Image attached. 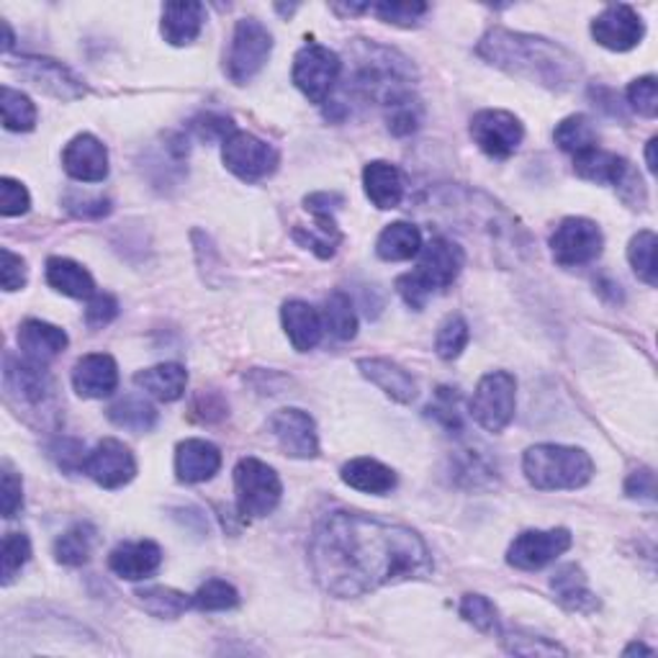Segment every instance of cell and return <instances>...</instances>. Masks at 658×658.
<instances>
[{
    "mask_svg": "<svg viewBox=\"0 0 658 658\" xmlns=\"http://www.w3.org/2000/svg\"><path fill=\"white\" fill-rule=\"evenodd\" d=\"M308 564L332 597H363L433 571V556L417 533L361 512L324 515L308 540Z\"/></svg>",
    "mask_w": 658,
    "mask_h": 658,
    "instance_id": "1",
    "label": "cell"
},
{
    "mask_svg": "<svg viewBox=\"0 0 658 658\" xmlns=\"http://www.w3.org/2000/svg\"><path fill=\"white\" fill-rule=\"evenodd\" d=\"M476 52L494 68L523 78L548 91H571L581 80V64L576 57L550 39L519 34L509 29L486 31Z\"/></svg>",
    "mask_w": 658,
    "mask_h": 658,
    "instance_id": "2",
    "label": "cell"
},
{
    "mask_svg": "<svg viewBox=\"0 0 658 658\" xmlns=\"http://www.w3.org/2000/svg\"><path fill=\"white\" fill-rule=\"evenodd\" d=\"M523 470L535 489L564 492L587 486L595 476V463L581 448L543 443L525 453Z\"/></svg>",
    "mask_w": 658,
    "mask_h": 658,
    "instance_id": "3",
    "label": "cell"
},
{
    "mask_svg": "<svg viewBox=\"0 0 658 658\" xmlns=\"http://www.w3.org/2000/svg\"><path fill=\"white\" fill-rule=\"evenodd\" d=\"M463 265H466V255H463V250L456 245V242L435 237L429 245L419 250L417 271L406 273L396 281V291L402 294L406 306L417 308L419 312L435 291L453 286V281L460 275Z\"/></svg>",
    "mask_w": 658,
    "mask_h": 658,
    "instance_id": "4",
    "label": "cell"
},
{
    "mask_svg": "<svg viewBox=\"0 0 658 658\" xmlns=\"http://www.w3.org/2000/svg\"><path fill=\"white\" fill-rule=\"evenodd\" d=\"M234 492L242 517L260 519L279 507L283 484L267 463L257 458H242L234 468Z\"/></svg>",
    "mask_w": 658,
    "mask_h": 658,
    "instance_id": "5",
    "label": "cell"
},
{
    "mask_svg": "<svg viewBox=\"0 0 658 658\" xmlns=\"http://www.w3.org/2000/svg\"><path fill=\"white\" fill-rule=\"evenodd\" d=\"M273 52V37L257 19L237 21L232 34L230 52H226L224 72L232 83L245 85L265 68Z\"/></svg>",
    "mask_w": 658,
    "mask_h": 658,
    "instance_id": "6",
    "label": "cell"
},
{
    "mask_svg": "<svg viewBox=\"0 0 658 658\" xmlns=\"http://www.w3.org/2000/svg\"><path fill=\"white\" fill-rule=\"evenodd\" d=\"M517 404V381L507 371H494L478 381L474 399H470V417L482 425L486 433H502L512 417Z\"/></svg>",
    "mask_w": 658,
    "mask_h": 658,
    "instance_id": "7",
    "label": "cell"
},
{
    "mask_svg": "<svg viewBox=\"0 0 658 658\" xmlns=\"http://www.w3.org/2000/svg\"><path fill=\"white\" fill-rule=\"evenodd\" d=\"M605 237L603 230L584 216H568L556 226L550 237V253L564 267H579L603 255Z\"/></svg>",
    "mask_w": 658,
    "mask_h": 658,
    "instance_id": "8",
    "label": "cell"
},
{
    "mask_svg": "<svg viewBox=\"0 0 658 658\" xmlns=\"http://www.w3.org/2000/svg\"><path fill=\"white\" fill-rule=\"evenodd\" d=\"M343 62L327 47L308 42L294 57V83L312 103H324L335 88Z\"/></svg>",
    "mask_w": 658,
    "mask_h": 658,
    "instance_id": "9",
    "label": "cell"
},
{
    "mask_svg": "<svg viewBox=\"0 0 658 658\" xmlns=\"http://www.w3.org/2000/svg\"><path fill=\"white\" fill-rule=\"evenodd\" d=\"M222 160L230 173H234L240 181L245 183H257L263 178L273 175L275 168H279V152H275L271 144L257 140L255 134L250 132H234L230 140L222 142Z\"/></svg>",
    "mask_w": 658,
    "mask_h": 658,
    "instance_id": "10",
    "label": "cell"
},
{
    "mask_svg": "<svg viewBox=\"0 0 658 658\" xmlns=\"http://www.w3.org/2000/svg\"><path fill=\"white\" fill-rule=\"evenodd\" d=\"M470 136H474L478 150L489 154V158L505 160L519 150V144L525 140V129L515 113L486 109L478 111L474 121H470Z\"/></svg>",
    "mask_w": 658,
    "mask_h": 658,
    "instance_id": "11",
    "label": "cell"
},
{
    "mask_svg": "<svg viewBox=\"0 0 658 658\" xmlns=\"http://www.w3.org/2000/svg\"><path fill=\"white\" fill-rule=\"evenodd\" d=\"M571 548V533L566 527H554V530H527L517 535L507 550V564L519 568V571H538L548 566L550 560L564 556Z\"/></svg>",
    "mask_w": 658,
    "mask_h": 658,
    "instance_id": "12",
    "label": "cell"
},
{
    "mask_svg": "<svg viewBox=\"0 0 658 658\" xmlns=\"http://www.w3.org/2000/svg\"><path fill=\"white\" fill-rule=\"evenodd\" d=\"M3 384L8 399L19 402V406H44L54 392L50 373L42 363L29 361V357H13L11 353L6 355L3 363Z\"/></svg>",
    "mask_w": 658,
    "mask_h": 658,
    "instance_id": "13",
    "label": "cell"
},
{
    "mask_svg": "<svg viewBox=\"0 0 658 658\" xmlns=\"http://www.w3.org/2000/svg\"><path fill=\"white\" fill-rule=\"evenodd\" d=\"M646 34L644 21L632 11L630 6L617 3L607 6L603 13L591 21V37L599 47H605L609 52H630L632 47L640 44V39Z\"/></svg>",
    "mask_w": 658,
    "mask_h": 658,
    "instance_id": "14",
    "label": "cell"
},
{
    "mask_svg": "<svg viewBox=\"0 0 658 658\" xmlns=\"http://www.w3.org/2000/svg\"><path fill=\"white\" fill-rule=\"evenodd\" d=\"M83 470L103 489H121L134 478L136 460L124 443L105 437L88 453Z\"/></svg>",
    "mask_w": 658,
    "mask_h": 658,
    "instance_id": "15",
    "label": "cell"
},
{
    "mask_svg": "<svg viewBox=\"0 0 658 658\" xmlns=\"http://www.w3.org/2000/svg\"><path fill=\"white\" fill-rule=\"evenodd\" d=\"M281 451L291 458H316L320 437H316L314 419L302 409H279L267 422Z\"/></svg>",
    "mask_w": 658,
    "mask_h": 658,
    "instance_id": "16",
    "label": "cell"
},
{
    "mask_svg": "<svg viewBox=\"0 0 658 658\" xmlns=\"http://www.w3.org/2000/svg\"><path fill=\"white\" fill-rule=\"evenodd\" d=\"M19 62L21 75L31 80V85H37L39 91L60 101H75L85 95V85L62 62L47 60V57H21Z\"/></svg>",
    "mask_w": 658,
    "mask_h": 658,
    "instance_id": "17",
    "label": "cell"
},
{
    "mask_svg": "<svg viewBox=\"0 0 658 658\" xmlns=\"http://www.w3.org/2000/svg\"><path fill=\"white\" fill-rule=\"evenodd\" d=\"M62 168L80 183H101L109 178V150L93 134H78L62 152Z\"/></svg>",
    "mask_w": 658,
    "mask_h": 658,
    "instance_id": "18",
    "label": "cell"
},
{
    "mask_svg": "<svg viewBox=\"0 0 658 658\" xmlns=\"http://www.w3.org/2000/svg\"><path fill=\"white\" fill-rule=\"evenodd\" d=\"M72 386L83 399H103L119 386V365L111 355L93 353L80 357L72 368Z\"/></svg>",
    "mask_w": 658,
    "mask_h": 658,
    "instance_id": "19",
    "label": "cell"
},
{
    "mask_svg": "<svg viewBox=\"0 0 658 658\" xmlns=\"http://www.w3.org/2000/svg\"><path fill=\"white\" fill-rule=\"evenodd\" d=\"M162 564V550L152 540H136V543H121L111 550L109 568L121 579L140 581L148 579L158 571Z\"/></svg>",
    "mask_w": 658,
    "mask_h": 658,
    "instance_id": "20",
    "label": "cell"
},
{
    "mask_svg": "<svg viewBox=\"0 0 658 658\" xmlns=\"http://www.w3.org/2000/svg\"><path fill=\"white\" fill-rule=\"evenodd\" d=\"M222 468V453L209 441H185L175 451V474L183 484H201L214 478Z\"/></svg>",
    "mask_w": 658,
    "mask_h": 658,
    "instance_id": "21",
    "label": "cell"
},
{
    "mask_svg": "<svg viewBox=\"0 0 658 658\" xmlns=\"http://www.w3.org/2000/svg\"><path fill=\"white\" fill-rule=\"evenodd\" d=\"M357 368L371 384H376L386 396H392L394 402L412 404L417 399V381L402 365L384 361V357H363V361H357Z\"/></svg>",
    "mask_w": 658,
    "mask_h": 658,
    "instance_id": "22",
    "label": "cell"
},
{
    "mask_svg": "<svg viewBox=\"0 0 658 658\" xmlns=\"http://www.w3.org/2000/svg\"><path fill=\"white\" fill-rule=\"evenodd\" d=\"M203 21H206V8L196 0H181V3H168L162 8V37L168 44L185 47L196 42Z\"/></svg>",
    "mask_w": 658,
    "mask_h": 658,
    "instance_id": "23",
    "label": "cell"
},
{
    "mask_svg": "<svg viewBox=\"0 0 658 658\" xmlns=\"http://www.w3.org/2000/svg\"><path fill=\"white\" fill-rule=\"evenodd\" d=\"M281 320L291 345H294L298 353H308L320 345V340L324 335V322L322 314L316 312L314 306H308L306 302H288L281 308Z\"/></svg>",
    "mask_w": 658,
    "mask_h": 658,
    "instance_id": "24",
    "label": "cell"
},
{
    "mask_svg": "<svg viewBox=\"0 0 658 658\" xmlns=\"http://www.w3.org/2000/svg\"><path fill=\"white\" fill-rule=\"evenodd\" d=\"M68 343L70 340L64 335V330L42 320L23 322L19 330V347L23 357H29V361L42 363V365L60 355L64 347H68Z\"/></svg>",
    "mask_w": 658,
    "mask_h": 658,
    "instance_id": "25",
    "label": "cell"
},
{
    "mask_svg": "<svg viewBox=\"0 0 658 658\" xmlns=\"http://www.w3.org/2000/svg\"><path fill=\"white\" fill-rule=\"evenodd\" d=\"M365 196L376 209H396L404 199V178L392 162L376 160L363 170Z\"/></svg>",
    "mask_w": 658,
    "mask_h": 658,
    "instance_id": "26",
    "label": "cell"
},
{
    "mask_svg": "<svg viewBox=\"0 0 658 658\" xmlns=\"http://www.w3.org/2000/svg\"><path fill=\"white\" fill-rule=\"evenodd\" d=\"M574 170L584 181L599 183V185H615L620 189L625 175L630 173V165L615 152H605L599 148H591L581 154H574Z\"/></svg>",
    "mask_w": 658,
    "mask_h": 658,
    "instance_id": "27",
    "label": "cell"
},
{
    "mask_svg": "<svg viewBox=\"0 0 658 658\" xmlns=\"http://www.w3.org/2000/svg\"><path fill=\"white\" fill-rule=\"evenodd\" d=\"M134 384L140 386L144 394L154 396L158 402H178L185 394L189 373L178 363H162L136 373Z\"/></svg>",
    "mask_w": 658,
    "mask_h": 658,
    "instance_id": "28",
    "label": "cell"
},
{
    "mask_svg": "<svg viewBox=\"0 0 658 658\" xmlns=\"http://www.w3.org/2000/svg\"><path fill=\"white\" fill-rule=\"evenodd\" d=\"M550 587H554L558 603L566 609H571V613H595L599 607L597 597L591 595L587 584V576H584L579 566H560L554 574V579H550Z\"/></svg>",
    "mask_w": 658,
    "mask_h": 658,
    "instance_id": "29",
    "label": "cell"
},
{
    "mask_svg": "<svg viewBox=\"0 0 658 658\" xmlns=\"http://www.w3.org/2000/svg\"><path fill=\"white\" fill-rule=\"evenodd\" d=\"M47 283L60 294L70 298H93L95 283L93 275L83 265L68 257H50L47 260Z\"/></svg>",
    "mask_w": 658,
    "mask_h": 658,
    "instance_id": "30",
    "label": "cell"
},
{
    "mask_svg": "<svg viewBox=\"0 0 658 658\" xmlns=\"http://www.w3.org/2000/svg\"><path fill=\"white\" fill-rule=\"evenodd\" d=\"M343 482L355 492L388 494L396 486V474L376 458H353L343 466Z\"/></svg>",
    "mask_w": 658,
    "mask_h": 658,
    "instance_id": "31",
    "label": "cell"
},
{
    "mask_svg": "<svg viewBox=\"0 0 658 658\" xmlns=\"http://www.w3.org/2000/svg\"><path fill=\"white\" fill-rule=\"evenodd\" d=\"M422 250V232L409 222L388 224L376 242V253L388 263H402V260L417 257Z\"/></svg>",
    "mask_w": 658,
    "mask_h": 658,
    "instance_id": "32",
    "label": "cell"
},
{
    "mask_svg": "<svg viewBox=\"0 0 658 658\" xmlns=\"http://www.w3.org/2000/svg\"><path fill=\"white\" fill-rule=\"evenodd\" d=\"M109 419L129 433H150L158 425V409L140 396H124L109 406Z\"/></svg>",
    "mask_w": 658,
    "mask_h": 658,
    "instance_id": "33",
    "label": "cell"
},
{
    "mask_svg": "<svg viewBox=\"0 0 658 658\" xmlns=\"http://www.w3.org/2000/svg\"><path fill=\"white\" fill-rule=\"evenodd\" d=\"M95 543V530L88 523L72 525L70 530H64L54 543V556L64 566H83L91 558Z\"/></svg>",
    "mask_w": 658,
    "mask_h": 658,
    "instance_id": "34",
    "label": "cell"
},
{
    "mask_svg": "<svg viewBox=\"0 0 658 658\" xmlns=\"http://www.w3.org/2000/svg\"><path fill=\"white\" fill-rule=\"evenodd\" d=\"M322 322L330 335H335L337 340H353L357 332V316L351 296L343 294V291L330 294L327 302H324Z\"/></svg>",
    "mask_w": 658,
    "mask_h": 658,
    "instance_id": "35",
    "label": "cell"
},
{
    "mask_svg": "<svg viewBox=\"0 0 658 658\" xmlns=\"http://www.w3.org/2000/svg\"><path fill=\"white\" fill-rule=\"evenodd\" d=\"M554 140L564 152L581 154L591 148H597V129L587 117L576 113V117H568L560 121L554 132Z\"/></svg>",
    "mask_w": 658,
    "mask_h": 658,
    "instance_id": "36",
    "label": "cell"
},
{
    "mask_svg": "<svg viewBox=\"0 0 658 658\" xmlns=\"http://www.w3.org/2000/svg\"><path fill=\"white\" fill-rule=\"evenodd\" d=\"M136 597H140L142 607L148 609L150 615L160 617V620H175V617H181L185 609L193 605L191 597H185L183 591L170 589V587L142 589L136 591Z\"/></svg>",
    "mask_w": 658,
    "mask_h": 658,
    "instance_id": "37",
    "label": "cell"
},
{
    "mask_svg": "<svg viewBox=\"0 0 658 658\" xmlns=\"http://www.w3.org/2000/svg\"><path fill=\"white\" fill-rule=\"evenodd\" d=\"M0 109H3V126L8 132H31L37 126V105L21 91L3 85Z\"/></svg>",
    "mask_w": 658,
    "mask_h": 658,
    "instance_id": "38",
    "label": "cell"
},
{
    "mask_svg": "<svg viewBox=\"0 0 658 658\" xmlns=\"http://www.w3.org/2000/svg\"><path fill=\"white\" fill-rule=\"evenodd\" d=\"M294 234H296V240L302 242L304 247H308L312 253H316L324 260L335 255L340 240H343V237H340L337 224H335V219H332V216H314V226H308V230L298 226Z\"/></svg>",
    "mask_w": 658,
    "mask_h": 658,
    "instance_id": "39",
    "label": "cell"
},
{
    "mask_svg": "<svg viewBox=\"0 0 658 658\" xmlns=\"http://www.w3.org/2000/svg\"><path fill=\"white\" fill-rule=\"evenodd\" d=\"M656 234L651 230H644L630 240L628 247V260L632 271H636L638 279L648 283V286H656Z\"/></svg>",
    "mask_w": 658,
    "mask_h": 658,
    "instance_id": "40",
    "label": "cell"
},
{
    "mask_svg": "<svg viewBox=\"0 0 658 658\" xmlns=\"http://www.w3.org/2000/svg\"><path fill=\"white\" fill-rule=\"evenodd\" d=\"M191 599H193V607L201 609V613H224V609H232L240 605L237 589L224 579L206 581Z\"/></svg>",
    "mask_w": 658,
    "mask_h": 658,
    "instance_id": "41",
    "label": "cell"
},
{
    "mask_svg": "<svg viewBox=\"0 0 658 658\" xmlns=\"http://www.w3.org/2000/svg\"><path fill=\"white\" fill-rule=\"evenodd\" d=\"M468 337H470V332H468L466 320H463V316H458V314H453L441 324V330H437L435 351L443 357V361H456V357L466 351Z\"/></svg>",
    "mask_w": 658,
    "mask_h": 658,
    "instance_id": "42",
    "label": "cell"
},
{
    "mask_svg": "<svg viewBox=\"0 0 658 658\" xmlns=\"http://www.w3.org/2000/svg\"><path fill=\"white\" fill-rule=\"evenodd\" d=\"M31 558V543L23 533H8L3 538V550H0V564H3V584L8 587L23 566H27V560Z\"/></svg>",
    "mask_w": 658,
    "mask_h": 658,
    "instance_id": "43",
    "label": "cell"
},
{
    "mask_svg": "<svg viewBox=\"0 0 658 658\" xmlns=\"http://www.w3.org/2000/svg\"><path fill=\"white\" fill-rule=\"evenodd\" d=\"M371 13H376L381 21L386 23H394V27H417L422 16H425L429 8L427 3H417V0H412V3H399V0H386V3H371L368 6Z\"/></svg>",
    "mask_w": 658,
    "mask_h": 658,
    "instance_id": "44",
    "label": "cell"
},
{
    "mask_svg": "<svg viewBox=\"0 0 658 658\" xmlns=\"http://www.w3.org/2000/svg\"><path fill=\"white\" fill-rule=\"evenodd\" d=\"M460 617L474 625L482 632H497L499 630V613L492 599L484 595H466L460 603Z\"/></svg>",
    "mask_w": 658,
    "mask_h": 658,
    "instance_id": "45",
    "label": "cell"
},
{
    "mask_svg": "<svg viewBox=\"0 0 658 658\" xmlns=\"http://www.w3.org/2000/svg\"><path fill=\"white\" fill-rule=\"evenodd\" d=\"M386 109H388V129H392L396 136L417 132L422 121V105L417 103V99H412V93L404 95L399 101L388 103Z\"/></svg>",
    "mask_w": 658,
    "mask_h": 658,
    "instance_id": "46",
    "label": "cell"
},
{
    "mask_svg": "<svg viewBox=\"0 0 658 658\" xmlns=\"http://www.w3.org/2000/svg\"><path fill=\"white\" fill-rule=\"evenodd\" d=\"M628 103L636 109L640 117L654 119L658 113V83L654 75L632 80L628 88Z\"/></svg>",
    "mask_w": 658,
    "mask_h": 658,
    "instance_id": "47",
    "label": "cell"
},
{
    "mask_svg": "<svg viewBox=\"0 0 658 658\" xmlns=\"http://www.w3.org/2000/svg\"><path fill=\"white\" fill-rule=\"evenodd\" d=\"M29 206H31V196L27 185L13 181V178H3V181H0V214L21 216L27 214Z\"/></svg>",
    "mask_w": 658,
    "mask_h": 658,
    "instance_id": "48",
    "label": "cell"
},
{
    "mask_svg": "<svg viewBox=\"0 0 658 658\" xmlns=\"http://www.w3.org/2000/svg\"><path fill=\"white\" fill-rule=\"evenodd\" d=\"M427 412H433L437 422H443V427L456 429L460 433V414H458V394H453L451 388H437V399Z\"/></svg>",
    "mask_w": 658,
    "mask_h": 658,
    "instance_id": "49",
    "label": "cell"
},
{
    "mask_svg": "<svg viewBox=\"0 0 658 658\" xmlns=\"http://www.w3.org/2000/svg\"><path fill=\"white\" fill-rule=\"evenodd\" d=\"M193 129H196V134L206 142H211V140L226 142L234 132H237V129H234V124H232V119L219 117V113H203V117L193 121Z\"/></svg>",
    "mask_w": 658,
    "mask_h": 658,
    "instance_id": "50",
    "label": "cell"
},
{
    "mask_svg": "<svg viewBox=\"0 0 658 658\" xmlns=\"http://www.w3.org/2000/svg\"><path fill=\"white\" fill-rule=\"evenodd\" d=\"M117 314H119L117 298L109 294H95L91 302H88L85 322H88V327L101 330V327H105V324H111L113 320H117Z\"/></svg>",
    "mask_w": 658,
    "mask_h": 658,
    "instance_id": "51",
    "label": "cell"
},
{
    "mask_svg": "<svg viewBox=\"0 0 658 658\" xmlns=\"http://www.w3.org/2000/svg\"><path fill=\"white\" fill-rule=\"evenodd\" d=\"M0 257H3V265H0V281H3L6 291H19L27 286V263H23L21 255H13L11 250H0Z\"/></svg>",
    "mask_w": 658,
    "mask_h": 658,
    "instance_id": "52",
    "label": "cell"
},
{
    "mask_svg": "<svg viewBox=\"0 0 658 658\" xmlns=\"http://www.w3.org/2000/svg\"><path fill=\"white\" fill-rule=\"evenodd\" d=\"M3 517L11 519L16 517V512L23 507V486H21V478L16 476V470L11 468H3Z\"/></svg>",
    "mask_w": 658,
    "mask_h": 658,
    "instance_id": "53",
    "label": "cell"
},
{
    "mask_svg": "<svg viewBox=\"0 0 658 658\" xmlns=\"http://www.w3.org/2000/svg\"><path fill=\"white\" fill-rule=\"evenodd\" d=\"M64 203H68V209L72 211V214L83 216V219H99L111 211L109 199H101V196H68V201Z\"/></svg>",
    "mask_w": 658,
    "mask_h": 658,
    "instance_id": "54",
    "label": "cell"
},
{
    "mask_svg": "<svg viewBox=\"0 0 658 658\" xmlns=\"http://www.w3.org/2000/svg\"><path fill=\"white\" fill-rule=\"evenodd\" d=\"M54 458L64 470H78V468H85L88 456H83V445L78 441H68V437H62V441L54 445Z\"/></svg>",
    "mask_w": 658,
    "mask_h": 658,
    "instance_id": "55",
    "label": "cell"
},
{
    "mask_svg": "<svg viewBox=\"0 0 658 658\" xmlns=\"http://www.w3.org/2000/svg\"><path fill=\"white\" fill-rule=\"evenodd\" d=\"M625 494H628V497H632V499L654 502V494H656L654 470L651 468L636 470V474L628 478V484H625Z\"/></svg>",
    "mask_w": 658,
    "mask_h": 658,
    "instance_id": "56",
    "label": "cell"
},
{
    "mask_svg": "<svg viewBox=\"0 0 658 658\" xmlns=\"http://www.w3.org/2000/svg\"><path fill=\"white\" fill-rule=\"evenodd\" d=\"M304 203L314 216H332L343 206L345 199L337 196V193H314V196H308Z\"/></svg>",
    "mask_w": 658,
    "mask_h": 658,
    "instance_id": "57",
    "label": "cell"
},
{
    "mask_svg": "<svg viewBox=\"0 0 658 658\" xmlns=\"http://www.w3.org/2000/svg\"><path fill=\"white\" fill-rule=\"evenodd\" d=\"M646 162H648V170H651V173H656V140L648 142V148H646Z\"/></svg>",
    "mask_w": 658,
    "mask_h": 658,
    "instance_id": "58",
    "label": "cell"
},
{
    "mask_svg": "<svg viewBox=\"0 0 658 658\" xmlns=\"http://www.w3.org/2000/svg\"><path fill=\"white\" fill-rule=\"evenodd\" d=\"M3 31H6L3 52H11V47H13V31H11V27H8V23H3Z\"/></svg>",
    "mask_w": 658,
    "mask_h": 658,
    "instance_id": "59",
    "label": "cell"
},
{
    "mask_svg": "<svg viewBox=\"0 0 658 658\" xmlns=\"http://www.w3.org/2000/svg\"><path fill=\"white\" fill-rule=\"evenodd\" d=\"M628 654H648V656H651L654 651H651V648L640 646V644H632L630 648H625V656H628Z\"/></svg>",
    "mask_w": 658,
    "mask_h": 658,
    "instance_id": "60",
    "label": "cell"
}]
</instances>
